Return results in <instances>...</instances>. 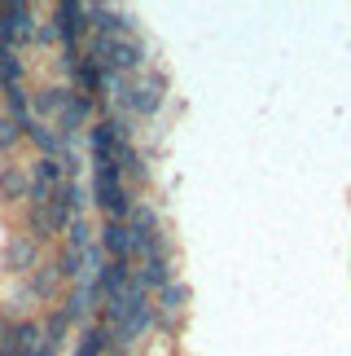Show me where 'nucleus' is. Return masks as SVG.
<instances>
[{
	"label": "nucleus",
	"mask_w": 351,
	"mask_h": 356,
	"mask_svg": "<svg viewBox=\"0 0 351 356\" xmlns=\"http://www.w3.org/2000/svg\"><path fill=\"white\" fill-rule=\"evenodd\" d=\"M5 268L9 273H31L40 268V242L35 238H26V234H13L9 238V246H5Z\"/></svg>",
	"instance_id": "obj_9"
},
{
	"label": "nucleus",
	"mask_w": 351,
	"mask_h": 356,
	"mask_svg": "<svg viewBox=\"0 0 351 356\" xmlns=\"http://www.w3.org/2000/svg\"><path fill=\"white\" fill-rule=\"evenodd\" d=\"M163 97H167V79L158 71H137L123 84V92H119V102H123L137 119H154L163 111Z\"/></svg>",
	"instance_id": "obj_3"
},
{
	"label": "nucleus",
	"mask_w": 351,
	"mask_h": 356,
	"mask_svg": "<svg viewBox=\"0 0 351 356\" xmlns=\"http://www.w3.org/2000/svg\"><path fill=\"white\" fill-rule=\"evenodd\" d=\"M71 220H75V211L66 207V198H53V202H44V207H26V238H35L40 246L58 242Z\"/></svg>",
	"instance_id": "obj_5"
},
{
	"label": "nucleus",
	"mask_w": 351,
	"mask_h": 356,
	"mask_svg": "<svg viewBox=\"0 0 351 356\" xmlns=\"http://www.w3.org/2000/svg\"><path fill=\"white\" fill-rule=\"evenodd\" d=\"M92 198H97V207L105 211V220H114V225H128V211L137 207V198H132V189L123 185V176H119L114 163H97V168H92Z\"/></svg>",
	"instance_id": "obj_2"
},
{
	"label": "nucleus",
	"mask_w": 351,
	"mask_h": 356,
	"mask_svg": "<svg viewBox=\"0 0 351 356\" xmlns=\"http://www.w3.org/2000/svg\"><path fill=\"white\" fill-rule=\"evenodd\" d=\"M18 128H22V136H31V141L40 145V159H58L62 149H66L62 136L53 132L49 123H40V119H26V123H18Z\"/></svg>",
	"instance_id": "obj_12"
},
{
	"label": "nucleus",
	"mask_w": 351,
	"mask_h": 356,
	"mask_svg": "<svg viewBox=\"0 0 351 356\" xmlns=\"http://www.w3.org/2000/svg\"><path fill=\"white\" fill-rule=\"evenodd\" d=\"M53 31L62 40V53H79V40H88V18L79 0H62L53 9Z\"/></svg>",
	"instance_id": "obj_6"
},
{
	"label": "nucleus",
	"mask_w": 351,
	"mask_h": 356,
	"mask_svg": "<svg viewBox=\"0 0 351 356\" xmlns=\"http://www.w3.org/2000/svg\"><path fill=\"white\" fill-rule=\"evenodd\" d=\"M0 49H13V35H9V22H5V5H0Z\"/></svg>",
	"instance_id": "obj_23"
},
{
	"label": "nucleus",
	"mask_w": 351,
	"mask_h": 356,
	"mask_svg": "<svg viewBox=\"0 0 351 356\" xmlns=\"http://www.w3.org/2000/svg\"><path fill=\"white\" fill-rule=\"evenodd\" d=\"M105 352H110V334H105L101 321H92L88 330H84V339H79L75 356H105Z\"/></svg>",
	"instance_id": "obj_20"
},
{
	"label": "nucleus",
	"mask_w": 351,
	"mask_h": 356,
	"mask_svg": "<svg viewBox=\"0 0 351 356\" xmlns=\"http://www.w3.org/2000/svg\"><path fill=\"white\" fill-rule=\"evenodd\" d=\"M5 22H9V35L13 40H26V35H35V5H26V0H9L5 5Z\"/></svg>",
	"instance_id": "obj_16"
},
{
	"label": "nucleus",
	"mask_w": 351,
	"mask_h": 356,
	"mask_svg": "<svg viewBox=\"0 0 351 356\" xmlns=\"http://www.w3.org/2000/svg\"><path fill=\"white\" fill-rule=\"evenodd\" d=\"M84 58L88 62H97L105 75H137L145 71V44L137 35H88L84 40Z\"/></svg>",
	"instance_id": "obj_1"
},
{
	"label": "nucleus",
	"mask_w": 351,
	"mask_h": 356,
	"mask_svg": "<svg viewBox=\"0 0 351 356\" xmlns=\"http://www.w3.org/2000/svg\"><path fill=\"white\" fill-rule=\"evenodd\" d=\"M22 75H26V66H22V58L18 53H5V58H0V84H22Z\"/></svg>",
	"instance_id": "obj_21"
},
{
	"label": "nucleus",
	"mask_w": 351,
	"mask_h": 356,
	"mask_svg": "<svg viewBox=\"0 0 351 356\" xmlns=\"http://www.w3.org/2000/svg\"><path fill=\"white\" fill-rule=\"evenodd\" d=\"M185 312H189V286L185 282L163 286V291H158V304H154V321L163 325V330H176Z\"/></svg>",
	"instance_id": "obj_8"
},
{
	"label": "nucleus",
	"mask_w": 351,
	"mask_h": 356,
	"mask_svg": "<svg viewBox=\"0 0 351 356\" xmlns=\"http://www.w3.org/2000/svg\"><path fill=\"white\" fill-rule=\"evenodd\" d=\"M40 356H58V348H49V343H44V352H40Z\"/></svg>",
	"instance_id": "obj_25"
},
{
	"label": "nucleus",
	"mask_w": 351,
	"mask_h": 356,
	"mask_svg": "<svg viewBox=\"0 0 351 356\" xmlns=\"http://www.w3.org/2000/svg\"><path fill=\"white\" fill-rule=\"evenodd\" d=\"M128 229H132V234H137L141 242L163 238V220H158V211H154V207H145V202H137V207L128 211Z\"/></svg>",
	"instance_id": "obj_13"
},
{
	"label": "nucleus",
	"mask_w": 351,
	"mask_h": 356,
	"mask_svg": "<svg viewBox=\"0 0 351 356\" xmlns=\"http://www.w3.org/2000/svg\"><path fill=\"white\" fill-rule=\"evenodd\" d=\"M132 277H137L141 291H163V286L176 282V273H171V255H167L163 238L141 242V255H137V268H132Z\"/></svg>",
	"instance_id": "obj_4"
},
{
	"label": "nucleus",
	"mask_w": 351,
	"mask_h": 356,
	"mask_svg": "<svg viewBox=\"0 0 351 356\" xmlns=\"http://www.w3.org/2000/svg\"><path fill=\"white\" fill-rule=\"evenodd\" d=\"M0 92H5V106H9L5 115L9 119H18V123L31 119V88H26V84H5Z\"/></svg>",
	"instance_id": "obj_19"
},
{
	"label": "nucleus",
	"mask_w": 351,
	"mask_h": 356,
	"mask_svg": "<svg viewBox=\"0 0 351 356\" xmlns=\"http://www.w3.org/2000/svg\"><path fill=\"white\" fill-rule=\"evenodd\" d=\"M114 145H119V136H114V128H110V119H101V123H92V128H88V149H92V163H110Z\"/></svg>",
	"instance_id": "obj_17"
},
{
	"label": "nucleus",
	"mask_w": 351,
	"mask_h": 356,
	"mask_svg": "<svg viewBox=\"0 0 351 356\" xmlns=\"http://www.w3.org/2000/svg\"><path fill=\"white\" fill-rule=\"evenodd\" d=\"M35 35L44 40V44H53V40H58V31H53V22H40V26H35Z\"/></svg>",
	"instance_id": "obj_24"
},
{
	"label": "nucleus",
	"mask_w": 351,
	"mask_h": 356,
	"mask_svg": "<svg viewBox=\"0 0 351 356\" xmlns=\"http://www.w3.org/2000/svg\"><path fill=\"white\" fill-rule=\"evenodd\" d=\"M22 141V128H18V119H9V115H0V154H9L13 145Z\"/></svg>",
	"instance_id": "obj_22"
},
{
	"label": "nucleus",
	"mask_w": 351,
	"mask_h": 356,
	"mask_svg": "<svg viewBox=\"0 0 351 356\" xmlns=\"http://www.w3.org/2000/svg\"><path fill=\"white\" fill-rule=\"evenodd\" d=\"M97 246L105 251V259H114V264H132V259L141 255V238L132 234L128 225H114V220H105V225H101Z\"/></svg>",
	"instance_id": "obj_7"
},
{
	"label": "nucleus",
	"mask_w": 351,
	"mask_h": 356,
	"mask_svg": "<svg viewBox=\"0 0 351 356\" xmlns=\"http://www.w3.org/2000/svg\"><path fill=\"white\" fill-rule=\"evenodd\" d=\"M71 92H75V88H58V84L35 88V92H31V119H40V123H44V119H58L62 106L71 102Z\"/></svg>",
	"instance_id": "obj_10"
},
{
	"label": "nucleus",
	"mask_w": 351,
	"mask_h": 356,
	"mask_svg": "<svg viewBox=\"0 0 351 356\" xmlns=\"http://www.w3.org/2000/svg\"><path fill=\"white\" fill-rule=\"evenodd\" d=\"M26 194H31V176H26L22 168L0 172V202H22Z\"/></svg>",
	"instance_id": "obj_18"
},
{
	"label": "nucleus",
	"mask_w": 351,
	"mask_h": 356,
	"mask_svg": "<svg viewBox=\"0 0 351 356\" xmlns=\"http://www.w3.org/2000/svg\"><path fill=\"white\" fill-rule=\"evenodd\" d=\"M62 273H58V264H49V259H40V268L31 273V291L44 299V304H58V291H62Z\"/></svg>",
	"instance_id": "obj_14"
},
{
	"label": "nucleus",
	"mask_w": 351,
	"mask_h": 356,
	"mask_svg": "<svg viewBox=\"0 0 351 356\" xmlns=\"http://www.w3.org/2000/svg\"><path fill=\"white\" fill-rule=\"evenodd\" d=\"M88 119H92V102L79 97V92H71V102H66L62 115H58V136H62V141H71L79 128H88Z\"/></svg>",
	"instance_id": "obj_11"
},
{
	"label": "nucleus",
	"mask_w": 351,
	"mask_h": 356,
	"mask_svg": "<svg viewBox=\"0 0 351 356\" xmlns=\"http://www.w3.org/2000/svg\"><path fill=\"white\" fill-rule=\"evenodd\" d=\"M105 88V71H101V66L97 62H88V58H79L75 62V92H79V97H97V92Z\"/></svg>",
	"instance_id": "obj_15"
}]
</instances>
